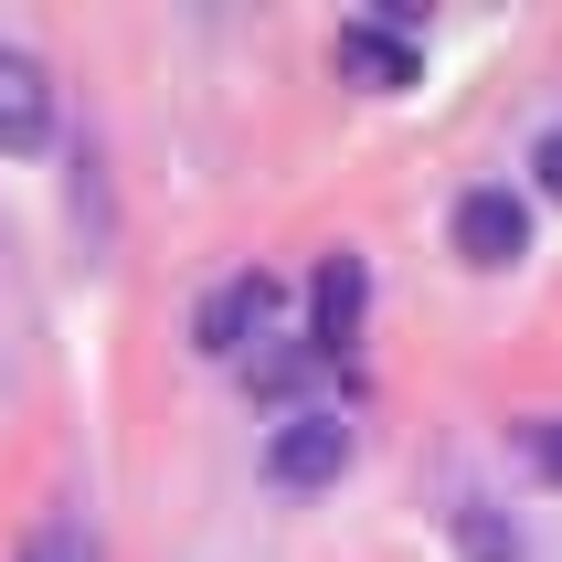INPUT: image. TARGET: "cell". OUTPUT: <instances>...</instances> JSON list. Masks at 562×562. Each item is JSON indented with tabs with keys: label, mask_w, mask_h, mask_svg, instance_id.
I'll list each match as a JSON object with an SVG mask.
<instances>
[{
	"label": "cell",
	"mask_w": 562,
	"mask_h": 562,
	"mask_svg": "<svg viewBox=\"0 0 562 562\" xmlns=\"http://www.w3.org/2000/svg\"><path fill=\"white\" fill-rule=\"evenodd\" d=\"M22 562H86V541L54 520V531H32V541H22Z\"/></svg>",
	"instance_id": "obj_9"
},
{
	"label": "cell",
	"mask_w": 562,
	"mask_h": 562,
	"mask_svg": "<svg viewBox=\"0 0 562 562\" xmlns=\"http://www.w3.org/2000/svg\"><path fill=\"white\" fill-rule=\"evenodd\" d=\"M361 318H372V266L361 255H318V277H308V350L318 361H340L350 340H361Z\"/></svg>",
	"instance_id": "obj_1"
},
{
	"label": "cell",
	"mask_w": 562,
	"mask_h": 562,
	"mask_svg": "<svg viewBox=\"0 0 562 562\" xmlns=\"http://www.w3.org/2000/svg\"><path fill=\"white\" fill-rule=\"evenodd\" d=\"M266 318H277V277H266V266H245V277H223L213 297H202V318H191V340L213 350V361H234V350H245L255 329H266Z\"/></svg>",
	"instance_id": "obj_3"
},
{
	"label": "cell",
	"mask_w": 562,
	"mask_h": 562,
	"mask_svg": "<svg viewBox=\"0 0 562 562\" xmlns=\"http://www.w3.org/2000/svg\"><path fill=\"white\" fill-rule=\"evenodd\" d=\"M531 170H541V191H552V202H562V127H552V138H541V149H531Z\"/></svg>",
	"instance_id": "obj_10"
},
{
	"label": "cell",
	"mask_w": 562,
	"mask_h": 562,
	"mask_svg": "<svg viewBox=\"0 0 562 562\" xmlns=\"http://www.w3.org/2000/svg\"><path fill=\"white\" fill-rule=\"evenodd\" d=\"M54 138V75L32 54H0V149L22 159V149H43Z\"/></svg>",
	"instance_id": "obj_5"
},
{
	"label": "cell",
	"mask_w": 562,
	"mask_h": 562,
	"mask_svg": "<svg viewBox=\"0 0 562 562\" xmlns=\"http://www.w3.org/2000/svg\"><path fill=\"white\" fill-rule=\"evenodd\" d=\"M329 54H340V75H361L372 95L414 86V43H393L382 22H340V43H329Z\"/></svg>",
	"instance_id": "obj_6"
},
{
	"label": "cell",
	"mask_w": 562,
	"mask_h": 562,
	"mask_svg": "<svg viewBox=\"0 0 562 562\" xmlns=\"http://www.w3.org/2000/svg\"><path fill=\"white\" fill-rule=\"evenodd\" d=\"M457 541H468L477 562H520V531H499V520H477V509L457 520Z\"/></svg>",
	"instance_id": "obj_7"
},
{
	"label": "cell",
	"mask_w": 562,
	"mask_h": 562,
	"mask_svg": "<svg viewBox=\"0 0 562 562\" xmlns=\"http://www.w3.org/2000/svg\"><path fill=\"white\" fill-rule=\"evenodd\" d=\"M350 468V425L340 414H286L277 436H266V477L277 488H329Z\"/></svg>",
	"instance_id": "obj_2"
},
{
	"label": "cell",
	"mask_w": 562,
	"mask_h": 562,
	"mask_svg": "<svg viewBox=\"0 0 562 562\" xmlns=\"http://www.w3.org/2000/svg\"><path fill=\"white\" fill-rule=\"evenodd\" d=\"M446 234H457L468 266H520V255H531V213H520V191H468Z\"/></svg>",
	"instance_id": "obj_4"
},
{
	"label": "cell",
	"mask_w": 562,
	"mask_h": 562,
	"mask_svg": "<svg viewBox=\"0 0 562 562\" xmlns=\"http://www.w3.org/2000/svg\"><path fill=\"white\" fill-rule=\"evenodd\" d=\"M520 457H531L541 477L562 488V414H541V425H520Z\"/></svg>",
	"instance_id": "obj_8"
}]
</instances>
